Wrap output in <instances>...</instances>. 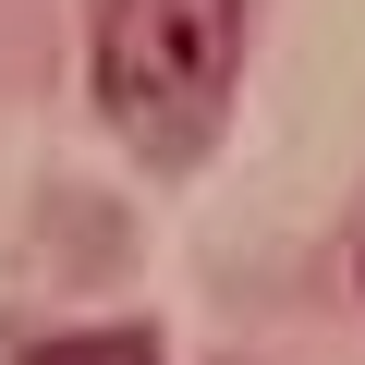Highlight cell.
<instances>
[{"mask_svg": "<svg viewBox=\"0 0 365 365\" xmlns=\"http://www.w3.org/2000/svg\"><path fill=\"white\" fill-rule=\"evenodd\" d=\"M256 49V0H98V49L86 86L122 146L146 158H207Z\"/></svg>", "mask_w": 365, "mask_h": 365, "instance_id": "1", "label": "cell"}, {"mask_svg": "<svg viewBox=\"0 0 365 365\" xmlns=\"http://www.w3.org/2000/svg\"><path fill=\"white\" fill-rule=\"evenodd\" d=\"M13 365H170L146 329H49V341H25Z\"/></svg>", "mask_w": 365, "mask_h": 365, "instance_id": "2", "label": "cell"}]
</instances>
